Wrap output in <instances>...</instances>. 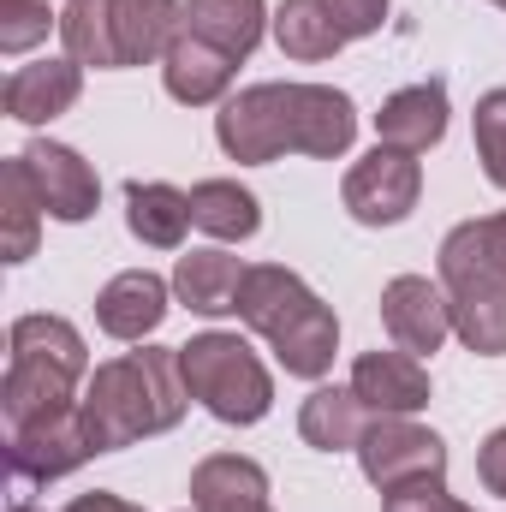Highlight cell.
Instances as JSON below:
<instances>
[{
	"label": "cell",
	"mask_w": 506,
	"mask_h": 512,
	"mask_svg": "<svg viewBox=\"0 0 506 512\" xmlns=\"http://www.w3.org/2000/svg\"><path fill=\"white\" fill-rule=\"evenodd\" d=\"M0 215H6V233H0V251L6 262H24V256L36 251V227H42V191H36V179H30V167H24V155H12L6 161V173H0Z\"/></svg>",
	"instance_id": "obj_25"
},
{
	"label": "cell",
	"mask_w": 506,
	"mask_h": 512,
	"mask_svg": "<svg viewBox=\"0 0 506 512\" xmlns=\"http://www.w3.org/2000/svg\"><path fill=\"white\" fill-rule=\"evenodd\" d=\"M262 0H185V36L221 48L227 60H245L262 42Z\"/></svg>",
	"instance_id": "obj_21"
},
{
	"label": "cell",
	"mask_w": 506,
	"mask_h": 512,
	"mask_svg": "<svg viewBox=\"0 0 506 512\" xmlns=\"http://www.w3.org/2000/svg\"><path fill=\"white\" fill-rule=\"evenodd\" d=\"M477 477H483L489 495H506V429H495V435L483 441V453H477Z\"/></svg>",
	"instance_id": "obj_30"
},
{
	"label": "cell",
	"mask_w": 506,
	"mask_h": 512,
	"mask_svg": "<svg viewBox=\"0 0 506 512\" xmlns=\"http://www.w3.org/2000/svg\"><path fill=\"white\" fill-rule=\"evenodd\" d=\"M453 274H495L506 280V215H483V221H465L447 233L441 245V280Z\"/></svg>",
	"instance_id": "obj_26"
},
{
	"label": "cell",
	"mask_w": 506,
	"mask_h": 512,
	"mask_svg": "<svg viewBox=\"0 0 506 512\" xmlns=\"http://www.w3.org/2000/svg\"><path fill=\"white\" fill-rule=\"evenodd\" d=\"M387 0H286L274 12V42L292 60H328L346 42L381 30Z\"/></svg>",
	"instance_id": "obj_7"
},
{
	"label": "cell",
	"mask_w": 506,
	"mask_h": 512,
	"mask_svg": "<svg viewBox=\"0 0 506 512\" xmlns=\"http://www.w3.org/2000/svg\"><path fill=\"white\" fill-rule=\"evenodd\" d=\"M381 322H387V334H393L399 352H411V358L441 352V340L453 334L447 286H429L423 274H399V280H387V292H381Z\"/></svg>",
	"instance_id": "obj_11"
},
{
	"label": "cell",
	"mask_w": 506,
	"mask_h": 512,
	"mask_svg": "<svg viewBox=\"0 0 506 512\" xmlns=\"http://www.w3.org/2000/svg\"><path fill=\"white\" fill-rule=\"evenodd\" d=\"M358 459H364V477L376 483L381 495L447 471L441 435H435V429H417L411 417H376V423L364 429V441H358Z\"/></svg>",
	"instance_id": "obj_8"
},
{
	"label": "cell",
	"mask_w": 506,
	"mask_h": 512,
	"mask_svg": "<svg viewBox=\"0 0 506 512\" xmlns=\"http://www.w3.org/2000/svg\"><path fill=\"white\" fill-rule=\"evenodd\" d=\"M126 221L131 233L155 251H179L191 227V197L173 185H126Z\"/></svg>",
	"instance_id": "obj_23"
},
{
	"label": "cell",
	"mask_w": 506,
	"mask_h": 512,
	"mask_svg": "<svg viewBox=\"0 0 506 512\" xmlns=\"http://www.w3.org/2000/svg\"><path fill=\"white\" fill-rule=\"evenodd\" d=\"M12 512H36V507H12Z\"/></svg>",
	"instance_id": "obj_32"
},
{
	"label": "cell",
	"mask_w": 506,
	"mask_h": 512,
	"mask_svg": "<svg viewBox=\"0 0 506 512\" xmlns=\"http://www.w3.org/2000/svg\"><path fill=\"white\" fill-rule=\"evenodd\" d=\"M84 78H78V60H42V66H18L6 78V114L24 120V126H42L54 114H66L78 102Z\"/></svg>",
	"instance_id": "obj_19"
},
{
	"label": "cell",
	"mask_w": 506,
	"mask_h": 512,
	"mask_svg": "<svg viewBox=\"0 0 506 512\" xmlns=\"http://www.w3.org/2000/svg\"><path fill=\"white\" fill-rule=\"evenodd\" d=\"M179 376L185 393L203 399L221 423H256L274 405V382L239 334H197L191 346H179Z\"/></svg>",
	"instance_id": "obj_6"
},
{
	"label": "cell",
	"mask_w": 506,
	"mask_h": 512,
	"mask_svg": "<svg viewBox=\"0 0 506 512\" xmlns=\"http://www.w3.org/2000/svg\"><path fill=\"white\" fill-rule=\"evenodd\" d=\"M245 262L227 251H191L179 256V268H173V292L197 310V316H227V310H239V286H245Z\"/></svg>",
	"instance_id": "obj_20"
},
{
	"label": "cell",
	"mask_w": 506,
	"mask_h": 512,
	"mask_svg": "<svg viewBox=\"0 0 506 512\" xmlns=\"http://www.w3.org/2000/svg\"><path fill=\"white\" fill-rule=\"evenodd\" d=\"M233 66H239V60H227L221 48H209V42H197V36L179 30V42H173L167 60H161V78H167V96H173V102L203 108V102H221V96H227Z\"/></svg>",
	"instance_id": "obj_18"
},
{
	"label": "cell",
	"mask_w": 506,
	"mask_h": 512,
	"mask_svg": "<svg viewBox=\"0 0 506 512\" xmlns=\"http://www.w3.org/2000/svg\"><path fill=\"white\" fill-rule=\"evenodd\" d=\"M352 393L376 417H411L429 405V370L411 352H364L352 370Z\"/></svg>",
	"instance_id": "obj_14"
},
{
	"label": "cell",
	"mask_w": 506,
	"mask_h": 512,
	"mask_svg": "<svg viewBox=\"0 0 506 512\" xmlns=\"http://www.w3.org/2000/svg\"><path fill=\"white\" fill-rule=\"evenodd\" d=\"M167 316V280L149 274V268H131V274H114L96 298V322L102 334L114 340H149Z\"/></svg>",
	"instance_id": "obj_15"
},
{
	"label": "cell",
	"mask_w": 506,
	"mask_h": 512,
	"mask_svg": "<svg viewBox=\"0 0 506 512\" xmlns=\"http://www.w3.org/2000/svg\"><path fill=\"white\" fill-rule=\"evenodd\" d=\"M215 131L233 161H280V155L334 161L358 137V108L328 84H256L221 108Z\"/></svg>",
	"instance_id": "obj_1"
},
{
	"label": "cell",
	"mask_w": 506,
	"mask_h": 512,
	"mask_svg": "<svg viewBox=\"0 0 506 512\" xmlns=\"http://www.w3.org/2000/svg\"><path fill=\"white\" fill-rule=\"evenodd\" d=\"M495 6H506V0H495Z\"/></svg>",
	"instance_id": "obj_33"
},
{
	"label": "cell",
	"mask_w": 506,
	"mask_h": 512,
	"mask_svg": "<svg viewBox=\"0 0 506 512\" xmlns=\"http://www.w3.org/2000/svg\"><path fill=\"white\" fill-rule=\"evenodd\" d=\"M239 316L274 346V358L286 364V376H328L334 346H340V322L334 310L292 274V268H251L239 286Z\"/></svg>",
	"instance_id": "obj_3"
},
{
	"label": "cell",
	"mask_w": 506,
	"mask_h": 512,
	"mask_svg": "<svg viewBox=\"0 0 506 512\" xmlns=\"http://www.w3.org/2000/svg\"><path fill=\"white\" fill-rule=\"evenodd\" d=\"M381 512H471V507H459L441 489V477H423V483H405V489L381 495Z\"/></svg>",
	"instance_id": "obj_29"
},
{
	"label": "cell",
	"mask_w": 506,
	"mask_h": 512,
	"mask_svg": "<svg viewBox=\"0 0 506 512\" xmlns=\"http://www.w3.org/2000/svg\"><path fill=\"white\" fill-rule=\"evenodd\" d=\"M477 155H483V173L506 191V90H489L477 102Z\"/></svg>",
	"instance_id": "obj_28"
},
{
	"label": "cell",
	"mask_w": 506,
	"mask_h": 512,
	"mask_svg": "<svg viewBox=\"0 0 506 512\" xmlns=\"http://www.w3.org/2000/svg\"><path fill=\"white\" fill-rule=\"evenodd\" d=\"M191 507L197 512H256L268 507V471L239 453H215L191 471Z\"/></svg>",
	"instance_id": "obj_17"
},
{
	"label": "cell",
	"mask_w": 506,
	"mask_h": 512,
	"mask_svg": "<svg viewBox=\"0 0 506 512\" xmlns=\"http://www.w3.org/2000/svg\"><path fill=\"white\" fill-rule=\"evenodd\" d=\"M185 376H179V346H143V352H126L114 364H102L90 376V393L78 399L84 411V429L96 441V453H114V447H131L143 435H161L185 417Z\"/></svg>",
	"instance_id": "obj_2"
},
{
	"label": "cell",
	"mask_w": 506,
	"mask_h": 512,
	"mask_svg": "<svg viewBox=\"0 0 506 512\" xmlns=\"http://www.w3.org/2000/svg\"><path fill=\"white\" fill-rule=\"evenodd\" d=\"M441 286H447V304H453V334L483 358H506V280L453 274Z\"/></svg>",
	"instance_id": "obj_13"
},
{
	"label": "cell",
	"mask_w": 506,
	"mask_h": 512,
	"mask_svg": "<svg viewBox=\"0 0 506 512\" xmlns=\"http://www.w3.org/2000/svg\"><path fill=\"white\" fill-rule=\"evenodd\" d=\"M256 512H268V507H256Z\"/></svg>",
	"instance_id": "obj_34"
},
{
	"label": "cell",
	"mask_w": 506,
	"mask_h": 512,
	"mask_svg": "<svg viewBox=\"0 0 506 512\" xmlns=\"http://www.w3.org/2000/svg\"><path fill=\"white\" fill-rule=\"evenodd\" d=\"M48 0H0V54H24L48 36Z\"/></svg>",
	"instance_id": "obj_27"
},
{
	"label": "cell",
	"mask_w": 506,
	"mask_h": 512,
	"mask_svg": "<svg viewBox=\"0 0 506 512\" xmlns=\"http://www.w3.org/2000/svg\"><path fill=\"white\" fill-rule=\"evenodd\" d=\"M179 30H185V6L179 0H66L60 6L66 60L96 66V72L167 60Z\"/></svg>",
	"instance_id": "obj_4"
},
{
	"label": "cell",
	"mask_w": 506,
	"mask_h": 512,
	"mask_svg": "<svg viewBox=\"0 0 506 512\" xmlns=\"http://www.w3.org/2000/svg\"><path fill=\"white\" fill-rule=\"evenodd\" d=\"M66 512H137L131 501H120V495H78Z\"/></svg>",
	"instance_id": "obj_31"
},
{
	"label": "cell",
	"mask_w": 506,
	"mask_h": 512,
	"mask_svg": "<svg viewBox=\"0 0 506 512\" xmlns=\"http://www.w3.org/2000/svg\"><path fill=\"white\" fill-rule=\"evenodd\" d=\"M417 191H423L417 155L387 149V143H376V149L346 173V209H352V221H364V227H393V221H405V215L417 209Z\"/></svg>",
	"instance_id": "obj_9"
},
{
	"label": "cell",
	"mask_w": 506,
	"mask_h": 512,
	"mask_svg": "<svg viewBox=\"0 0 506 512\" xmlns=\"http://www.w3.org/2000/svg\"><path fill=\"white\" fill-rule=\"evenodd\" d=\"M90 352L84 334L60 316H18L12 322V364H6V429H24L36 417L72 411V387L84 382Z\"/></svg>",
	"instance_id": "obj_5"
},
{
	"label": "cell",
	"mask_w": 506,
	"mask_h": 512,
	"mask_svg": "<svg viewBox=\"0 0 506 512\" xmlns=\"http://www.w3.org/2000/svg\"><path fill=\"white\" fill-rule=\"evenodd\" d=\"M6 447H12V471H18L24 483H54V477L78 471V465L96 453V441H90L78 405H72V411H54V417H36V423H24V429H12Z\"/></svg>",
	"instance_id": "obj_10"
},
{
	"label": "cell",
	"mask_w": 506,
	"mask_h": 512,
	"mask_svg": "<svg viewBox=\"0 0 506 512\" xmlns=\"http://www.w3.org/2000/svg\"><path fill=\"white\" fill-rule=\"evenodd\" d=\"M24 167H30V179H36V191H42V209H48L54 221H84V215H96L102 179H96V167H90L78 149L42 137V143L24 149Z\"/></svg>",
	"instance_id": "obj_12"
},
{
	"label": "cell",
	"mask_w": 506,
	"mask_h": 512,
	"mask_svg": "<svg viewBox=\"0 0 506 512\" xmlns=\"http://www.w3.org/2000/svg\"><path fill=\"white\" fill-rule=\"evenodd\" d=\"M376 137L387 149H405V155H423L447 137V90L441 84H411L399 96H387L376 114Z\"/></svg>",
	"instance_id": "obj_16"
},
{
	"label": "cell",
	"mask_w": 506,
	"mask_h": 512,
	"mask_svg": "<svg viewBox=\"0 0 506 512\" xmlns=\"http://www.w3.org/2000/svg\"><path fill=\"white\" fill-rule=\"evenodd\" d=\"M191 227H203L209 239H251L256 227H262V209H256V197L245 185H233V179H203L197 191H191Z\"/></svg>",
	"instance_id": "obj_24"
},
{
	"label": "cell",
	"mask_w": 506,
	"mask_h": 512,
	"mask_svg": "<svg viewBox=\"0 0 506 512\" xmlns=\"http://www.w3.org/2000/svg\"><path fill=\"white\" fill-rule=\"evenodd\" d=\"M298 429H304L310 447H322V453H346V447L364 441V429H370V405H364L352 387H316V393L304 399V411H298Z\"/></svg>",
	"instance_id": "obj_22"
}]
</instances>
